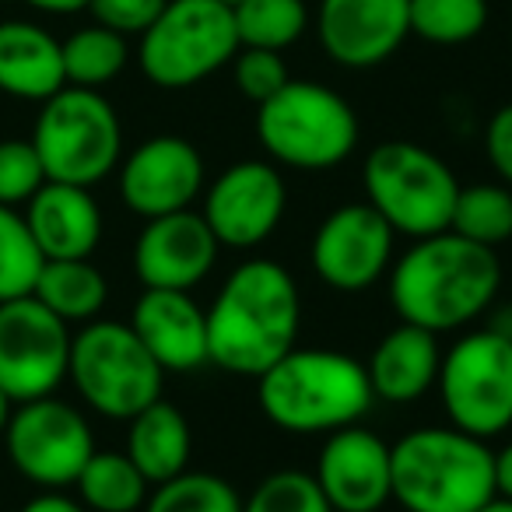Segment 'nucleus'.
I'll return each instance as SVG.
<instances>
[{
    "label": "nucleus",
    "instance_id": "nucleus-1",
    "mask_svg": "<svg viewBox=\"0 0 512 512\" xmlns=\"http://www.w3.org/2000/svg\"><path fill=\"white\" fill-rule=\"evenodd\" d=\"M502 292V264L495 249L456 232L414 239L390 267V306L400 323L449 334L481 320Z\"/></svg>",
    "mask_w": 512,
    "mask_h": 512
},
{
    "label": "nucleus",
    "instance_id": "nucleus-2",
    "mask_svg": "<svg viewBox=\"0 0 512 512\" xmlns=\"http://www.w3.org/2000/svg\"><path fill=\"white\" fill-rule=\"evenodd\" d=\"M302 295L278 260H246L207 309V355L232 376H264L299 344Z\"/></svg>",
    "mask_w": 512,
    "mask_h": 512
},
{
    "label": "nucleus",
    "instance_id": "nucleus-3",
    "mask_svg": "<svg viewBox=\"0 0 512 512\" xmlns=\"http://www.w3.org/2000/svg\"><path fill=\"white\" fill-rule=\"evenodd\" d=\"M256 400L281 432L330 435L358 425L376 404V393L358 358L334 348H292L256 376Z\"/></svg>",
    "mask_w": 512,
    "mask_h": 512
},
{
    "label": "nucleus",
    "instance_id": "nucleus-4",
    "mask_svg": "<svg viewBox=\"0 0 512 512\" xmlns=\"http://www.w3.org/2000/svg\"><path fill=\"white\" fill-rule=\"evenodd\" d=\"M393 498L407 512H477L495 491V453L460 428H414L393 442Z\"/></svg>",
    "mask_w": 512,
    "mask_h": 512
},
{
    "label": "nucleus",
    "instance_id": "nucleus-5",
    "mask_svg": "<svg viewBox=\"0 0 512 512\" xmlns=\"http://www.w3.org/2000/svg\"><path fill=\"white\" fill-rule=\"evenodd\" d=\"M358 137L362 127L348 99L316 81L292 78L274 99L256 106V141L288 169H334L348 162Z\"/></svg>",
    "mask_w": 512,
    "mask_h": 512
},
{
    "label": "nucleus",
    "instance_id": "nucleus-6",
    "mask_svg": "<svg viewBox=\"0 0 512 512\" xmlns=\"http://www.w3.org/2000/svg\"><path fill=\"white\" fill-rule=\"evenodd\" d=\"M29 141L36 144L46 179L92 190L120 169L123 123L102 92L64 85L57 95L39 102Z\"/></svg>",
    "mask_w": 512,
    "mask_h": 512
},
{
    "label": "nucleus",
    "instance_id": "nucleus-7",
    "mask_svg": "<svg viewBox=\"0 0 512 512\" xmlns=\"http://www.w3.org/2000/svg\"><path fill=\"white\" fill-rule=\"evenodd\" d=\"M67 379L95 414L130 421L162 397L165 369L151 358L130 323L92 320L71 337Z\"/></svg>",
    "mask_w": 512,
    "mask_h": 512
},
{
    "label": "nucleus",
    "instance_id": "nucleus-8",
    "mask_svg": "<svg viewBox=\"0 0 512 512\" xmlns=\"http://www.w3.org/2000/svg\"><path fill=\"white\" fill-rule=\"evenodd\" d=\"M365 200L390 221L397 235L425 239L446 232L453 218L460 179L435 151L414 141H383L365 155Z\"/></svg>",
    "mask_w": 512,
    "mask_h": 512
},
{
    "label": "nucleus",
    "instance_id": "nucleus-9",
    "mask_svg": "<svg viewBox=\"0 0 512 512\" xmlns=\"http://www.w3.org/2000/svg\"><path fill=\"white\" fill-rule=\"evenodd\" d=\"M239 53L235 15L221 0H169L137 46V67L155 88H193Z\"/></svg>",
    "mask_w": 512,
    "mask_h": 512
},
{
    "label": "nucleus",
    "instance_id": "nucleus-10",
    "mask_svg": "<svg viewBox=\"0 0 512 512\" xmlns=\"http://www.w3.org/2000/svg\"><path fill=\"white\" fill-rule=\"evenodd\" d=\"M439 397L453 428L495 439L512 428V337L498 327L470 330L442 351Z\"/></svg>",
    "mask_w": 512,
    "mask_h": 512
},
{
    "label": "nucleus",
    "instance_id": "nucleus-11",
    "mask_svg": "<svg viewBox=\"0 0 512 512\" xmlns=\"http://www.w3.org/2000/svg\"><path fill=\"white\" fill-rule=\"evenodd\" d=\"M8 460L36 488H71L95 453V435L88 418L60 397H39L18 404L4 428Z\"/></svg>",
    "mask_w": 512,
    "mask_h": 512
},
{
    "label": "nucleus",
    "instance_id": "nucleus-12",
    "mask_svg": "<svg viewBox=\"0 0 512 512\" xmlns=\"http://www.w3.org/2000/svg\"><path fill=\"white\" fill-rule=\"evenodd\" d=\"M71 323L36 295L0 302V390L15 404L53 397L67 379Z\"/></svg>",
    "mask_w": 512,
    "mask_h": 512
},
{
    "label": "nucleus",
    "instance_id": "nucleus-13",
    "mask_svg": "<svg viewBox=\"0 0 512 512\" xmlns=\"http://www.w3.org/2000/svg\"><path fill=\"white\" fill-rule=\"evenodd\" d=\"M393 242L397 232L390 221L369 204H344L330 211L313 232L309 264L316 278L334 292H365L393 267Z\"/></svg>",
    "mask_w": 512,
    "mask_h": 512
},
{
    "label": "nucleus",
    "instance_id": "nucleus-14",
    "mask_svg": "<svg viewBox=\"0 0 512 512\" xmlns=\"http://www.w3.org/2000/svg\"><path fill=\"white\" fill-rule=\"evenodd\" d=\"M288 207V186L271 162H235L207 186L204 221L218 246L253 249L278 232Z\"/></svg>",
    "mask_w": 512,
    "mask_h": 512
},
{
    "label": "nucleus",
    "instance_id": "nucleus-15",
    "mask_svg": "<svg viewBox=\"0 0 512 512\" xmlns=\"http://www.w3.org/2000/svg\"><path fill=\"white\" fill-rule=\"evenodd\" d=\"M204 193V158L186 137L158 134L120 158V200L137 218H162L193 207Z\"/></svg>",
    "mask_w": 512,
    "mask_h": 512
},
{
    "label": "nucleus",
    "instance_id": "nucleus-16",
    "mask_svg": "<svg viewBox=\"0 0 512 512\" xmlns=\"http://www.w3.org/2000/svg\"><path fill=\"white\" fill-rule=\"evenodd\" d=\"M334 512H379L393 498V449L362 425L327 435L313 470Z\"/></svg>",
    "mask_w": 512,
    "mask_h": 512
},
{
    "label": "nucleus",
    "instance_id": "nucleus-17",
    "mask_svg": "<svg viewBox=\"0 0 512 512\" xmlns=\"http://www.w3.org/2000/svg\"><path fill=\"white\" fill-rule=\"evenodd\" d=\"M218 239L200 211L148 218L134 242V274L144 288L190 292L218 264Z\"/></svg>",
    "mask_w": 512,
    "mask_h": 512
},
{
    "label": "nucleus",
    "instance_id": "nucleus-18",
    "mask_svg": "<svg viewBox=\"0 0 512 512\" xmlns=\"http://www.w3.org/2000/svg\"><path fill=\"white\" fill-rule=\"evenodd\" d=\"M320 46L334 64L369 71L411 36L407 0H320Z\"/></svg>",
    "mask_w": 512,
    "mask_h": 512
},
{
    "label": "nucleus",
    "instance_id": "nucleus-19",
    "mask_svg": "<svg viewBox=\"0 0 512 512\" xmlns=\"http://www.w3.org/2000/svg\"><path fill=\"white\" fill-rule=\"evenodd\" d=\"M130 327L165 372H193L211 362L207 313L190 292L144 288L130 313Z\"/></svg>",
    "mask_w": 512,
    "mask_h": 512
},
{
    "label": "nucleus",
    "instance_id": "nucleus-20",
    "mask_svg": "<svg viewBox=\"0 0 512 512\" xmlns=\"http://www.w3.org/2000/svg\"><path fill=\"white\" fill-rule=\"evenodd\" d=\"M25 225L46 260H88L102 242V211L88 186L46 179L25 204Z\"/></svg>",
    "mask_w": 512,
    "mask_h": 512
},
{
    "label": "nucleus",
    "instance_id": "nucleus-21",
    "mask_svg": "<svg viewBox=\"0 0 512 512\" xmlns=\"http://www.w3.org/2000/svg\"><path fill=\"white\" fill-rule=\"evenodd\" d=\"M442 348L439 334L414 323L393 327L383 341L372 348L365 372L376 400L386 404H414L421 400L435 383H439Z\"/></svg>",
    "mask_w": 512,
    "mask_h": 512
},
{
    "label": "nucleus",
    "instance_id": "nucleus-22",
    "mask_svg": "<svg viewBox=\"0 0 512 512\" xmlns=\"http://www.w3.org/2000/svg\"><path fill=\"white\" fill-rule=\"evenodd\" d=\"M67 85L64 50L36 22H0V92L18 102H46Z\"/></svg>",
    "mask_w": 512,
    "mask_h": 512
},
{
    "label": "nucleus",
    "instance_id": "nucleus-23",
    "mask_svg": "<svg viewBox=\"0 0 512 512\" xmlns=\"http://www.w3.org/2000/svg\"><path fill=\"white\" fill-rule=\"evenodd\" d=\"M127 456L137 463L144 477L151 481V488L169 477L190 470L193 456V432L186 414L176 404L158 397L155 404H148L144 411H137L127 421Z\"/></svg>",
    "mask_w": 512,
    "mask_h": 512
},
{
    "label": "nucleus",
    "instance_id": "nucleus-24",
    "mask_svg": "<svg viewBox=\"0 0 512 512\" xmlns=\"http://www.w3.org/2000/svg\"><path fill=\"white\" fill-rule=\"evenodd\" d=\"M32 295L64 323H92L109 302V281L92 260H46Z\"/></svg>",
    "mask_w": 512,
    "mask_h": 512
},
{
    "label": "nucleus",
    "instance_id": "nucleus-25",
    "mask_svg": "<svg viewBox=\"0 0 512 512\" xmlns=\"http://www.w3.org/2000/svg\"><path fill=\"white\" fill-rule=\"evenodd\" d=\"M74 488L88 512H141L151 495L148 477L127 453H116V449H95Z\"/></svg>",
    "mask_w": 512,
    "mask_h": 512
},
{
    "label": "nucleus",
    "instance_id": "nucleus-26",
    "mask_svg": "<svg viewBox=\"0 0 512 512\" xmlns=\"http://www.w3.org/2000/svg\"><path fill=\"white\" fill-rule=\"evenodd\" d=\"M64 50V78L74 88H106L123 74L130 60L127 36L106 29V25H85L60 43Z\"/></svg>",
    "mask_w": 512,
    "mask_h": 512
},
{
    "label": "nucleus",
    "instance_id": "nucleus-27",
    "mask_svg": "<svg viewBox=\"0 0 512 512\" xmlns=\"http://www.w3.org/2000/svg\"><path fill=\"white\" fill-rule=\"evenodd\" d=\"M239 46L249 50H288L309 29L306 0H239L232 8Z\"/></svg>",
    "mask_w": 512,
    "mask_h": 512
},
{
    "label": "nucleus",
    "instance_id": "nucleus-28",
    "mask_svg": "<svg viewBox=\"0 0 512 512\" xmlns=\"http://www.w3.org/2000/svg\"><path fill=\"white\" fill-rule=\"evenodd\" d=\"M449 232L477 242V246H502L512 239V186L505 183H474L460 186Z\"/></svg>",
    "mask_w": 512,
    "mask_h": 512
},
{
    "label": "nucleus",
    "instance_id": "nucleus-29",
    "mask_svg": "<svg viewBox=\"0 0 512 512\" xmlns=\"http://www.w3.org/2000/svg\"><path fill=\"white\" fill-rule=\"evenodd\" d=\"M411 36L432 46H463L488 25V0H407Z\"/></svg>",
    "mask_w": 512,
    "mask_h": 512
},
{
    "label": "nucleus",
    "instance_id": "nucleus-30",
    "mask_svg": "<svg viewBox=\"0 0 512 512\" xmlns=\"http://www.w3.org/2000/svg\"><path fill=\"white\" fill-rule=\"evenodd\" d=\"M141 512H242V495L218 474L183 470L155 484Z\"/></svg>",
    "mask_w": 512,
    "mask_h": 512
},
{
    "label": "nucleus",
    "instance_id": "nucleus-31",
    "mask_svg": "<svg viewBox=\"0 0 512 512\" xmlns=\"http://www.w3.org/2000/svg\"><path fill=\"white\" fill-rule=\"evenodd\" d=\"M43 264L46 256L25 225V214L0 204V302L32 295Z\"/></svg>",
    "mask_w": 512,
    "mask_h": 512
},
{
    "label": "nucleus",
    "instance_id": "nucleus-32",
    "mask_svg": "<svg viewBox=\"0 0 512 512\" xmlns=\"http://www.w3.org/2000/svg\"><path fill=\"white\" fill-rule=\"evenodd\" d=\"M242 512H334L313 474L274 470L242 498Z\"/></svg>",
    "mask_w": 512,
    "mask_h": 512
},
{
    "label": "nucleus",
    "instance_id": "nucleus-33",
    "mask_svg": "<svg viewBox=\"0 0 512 512\" xmlns=\"http://www.w3.org/2000/svg\"><path fill=\"white\" fill-rule=\"evenodd\" d=\"M46 183V169L39 162V151L32 141L8 137L0 141V204L18 207L29 204Z\"/></svg>",
    "mask_w": 512,
    "mask_h": 512
},
{
    "label": "nucleus",
    "instance_id": "nucleus-34",
    "mask_svg": "<svg viewBox=\"0 0 512 512\" xmlns=\"http://www.w3.org/2000/svg\"><path fill=\"white\" fill-rule=\"evenodd\" d=\"M232 74L239 92L246 95L249 102H267L281 92V88L292 81L288 74V64L281 53L274 50H249V46H239V53L232 57Z\"/></svg>",
    "mask_w": 512,
    "mask_h": 512
},
{
    "label": "nucleus",
    "instance_id": "nucleus-35",
    "mask_svg": "<svg viewBox=\"0 0 512 512\" xmlns=\"http://www.w3.org/2000/svg\"><path fill=\"white\" fill-rule=\"evenodd\" d=\"M165 4L169 0H92L88 11L95 25H106L120 36H144L165 11Z\"/></svg>",
    "mask_w": 512,
    "mask_h": 512
},
{
    "label": "nucleus",
    "instance_id": "nucleus-36",
    "mask_svg": "<svg viewBox=\"0 0 512 512\" xmlns=\"http://www.w3.org/2000/svg\"><path fill=\"white\" fill-rule=\"evenodd\" d=\"M484 155L505 186H512V102L502 106L484 127Z\"/></svg>",
    "mask_w": 512,
    "mask_h": 512
},
{
    "label": "nucleus",
    "instance_id": "nucleus-37",
    "mask_svg": "<svg viewBox=\"0 0 512 512\" xmlns=\"http://www.w3.org/2000/svg\"><path fill=\"white\" fill-rule=\"evenodd\" d=\"M18 512H88V509L81 502H74V498H67L64 491H43V495L29 498Z\"/></svg>",
    "mask_w": 512,
    "mask_h": 512
},
{
    "label": "nucleus",
    "instance_id": "nucleus-38",
    "mask_svg": "<svg viewBox=\"0 0 512 512\" xmlns=\"http://www.w3.org/2000/svg\"><path fill=\"white\" fill-rule=\"evenodd\" d=\"M495 491L512 502V442L495 453Z\"/></svg>",
    "mask_w": 512,
    "mask_h": 512
},
{
    "label": "nucleus",
    "instance_id": "nucleus-39",
    "mask_svg": "<svg viewBox=\"0 0 512 512\" xmlns=\"http://www.w3.org/2000/svg\"><path fill=\"white\" fill-rule=\"evenodd\" d=\"M22 4H29L39 15H78V11H88L92 0H22Z\"/></svg>",
    "mask_w": 512,
    "mask_h": 512
},
{
    "label": "nucleus",
    "instance_id": "nucleus-40",
    "mask_svg": "<svg viewBox=\"0 0 512 512\" xmlns=\"http://www.w3.org/2000/svg\"><path fill=\"white\" fill-rule=\"evenodd\" d=\"M11 411H15V400H11L8 393L0 390V435H4V428H8V421H11Z\"/></svg>",
    "mask_w": 512,
    "mask_h": 512
},
{
    "label": "nucleus",
    "instance_id": "nucleus-41",
    "mask_svg": "<svg viewBox=\"0 0 512 512\" xmlns=\"http://www.w3.org/2000/svg\"><path fill=\"white\" fill-rule=\"evenodd\" d=\"M477 512H512V502H509V498H502V495H495L488 505H481Z\"/></svg>",
    "mask_w": 512,
    "mask_h": 512
},
{
    "label": "nucleus",
    "instance_id": "nucleus-42",
    "mask_svg": "<svg viewBox=\"0 0 512 512\" xmlns=\"http://www.w3.org/2000/svg\"><path fill=\"white\" fill-rule=\"evenodd\" d=\"M221 4H228V8H235V4H239V0H221Z\"/></svg>",
    "mask_w": 512,
    "mask_h": 512
},
{
    "label": "nucleus",
    "instance_id": "nucleus-43",
    "mask_svg": "<svg viewBox=\"0 0 512 512\" xmlns=\"http://www.w3.org/2000/svg\"><path fill=\"white\" fill-rule=\"evenodd\" d=\"M0 8H4V0H0Z\"/></svg>",
    "mask_w": 512,
    "mask_h": 512
}]
</instances>
